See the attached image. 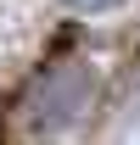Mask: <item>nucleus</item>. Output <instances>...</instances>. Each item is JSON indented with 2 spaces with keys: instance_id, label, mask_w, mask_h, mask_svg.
Returning a JSON list of instances; mask_svg holds the SVG:
<instances>
[{
  "instance_id": "f03ea898",
  "label": "nucleus",
  "mask_w": 140,
  "mask_h": 145,
  "mask_svg": "<svg viewBox=\"0 0 140 145\" xmlns=\"http://www.w3.org/2000/svg\"><path fill=\"white\" fill-rule=\"evenodd\" d=\"M67 11H112V6H123V0H62Z\"/></svg>"
},
{
  "instance_id": "f257e3e1",
  "label": "nucleus",
  "mask_w": 140,
  "mask_h": 145,
  "mask_svg": "<svg viewBox=\"0 0 140 145\" xmlns=\"http://www.w3.org/2000/svg\"><path fill=\"white\" fill-rule=\"evenodd\" d=\"M90 106H95V67H84V61L51 67L28 89V128L34 134H67L90 117Z\"/></svg>"
}]
</instances>
